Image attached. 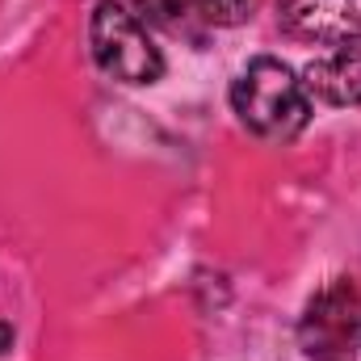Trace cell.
<instances>
[{
	"label": "cell",
	"instance_id": "6da1fadb",
	"mask_svg": "<svg viewBox=\"0 0 361 361\" xmlns=\"http://www.w3.org/2000/svg\"><path fill=\"white\" fill-rule=\"evenodd\" d=\"M231 109L235 118L269 143H290L307 130L311 122V92L307 85L281 63V59H252L235 80H231Z\"/></svg>",
	"mask_w": 361,
	"mask_h": 361
},
{
	"label": "cell",
	"instance_id": "7a4b0ae2",
	"mask_svg": "<svg viewBox=\"0 0 361 361\" xmlns=\"http://www.w3.org/2000/svg\"><path fill=\"white\" fill-rule=\"evenodd\" d=\"M89 51L92 63L118 85H156L164 76L160 47L122 0H101L89 13Z\"/></svg>",
	"mask_w": 361,
	"mask_h": 361
},
{
	"label": "cell",
	"instance_id": "3957f363",
	"mask_svg": "<svg viewBox=\"0 0 361 361\" xmlns=\"http://www.w3.org/2000/svg\"><path fill=\"white\" fill-rule=\"evenodd\" d=\"M361 341V298L357 286L336 277L328 281L298 319V345L311 361H353Z\"/></svg>",
	"mask_w": 361,
	"mask_h": 361
},
{
	"label": "cell",
	"instance_id": "277c9868",
	"mask_svg": "<svg viewBox=\"0 0 361 361\" xmlns=\"http://www.w3.org/2000/svg\"><path fill=\"white\" fill-rule=\"evenodd\" d=\"M281 25L311 42H357L361 0H281Z\"/></svg>",
	"mask_w": 361,
	"mask_h": 361
},
{
	"label": "cell",
	"instance_id": "5b68a950",
	"mask_svg": "<svg viewBox=\"0 0 361 361\" xmlns=\"http://www.w3.org/2000/svg\"><path fill=\"white\" fill-rule=\"evenodd\" d=\"M302 85L328 105H361V51H332L324 59H311Z\"/></svg>",
	"mask_w": 361,
	"mask_h": 361
},
{
	"label": "cell",
	"instance_id": "8992f818",
	"mask_svg": "<svg viewBox=\"0 0 361 361\" xmlns=\"http://www.w3.org/2000/svg\"><path fill=\"white\" fill-rule=\"evenodd\" d=\"M143 25H164V30H173V34H189V38H197L193 30H189V4L185 0H122Z\"/></svg>",
	"mask_w": 361,
	"mask_h": 361
},
{
	"label": "cell",
	"instance_id": "52a82bcc",
	"mask_svg": "<svg viewBox=\"0 0 361 361\" xmlns=\"http://www.w3.org/2000/svg\"><path fill=\"white\" fill-rule=\"evenodd\" d=\"M185 4H189L193 17H202L210 25H240L257 8V0H185Z\"/></svg>",
	"mask_w": 361,
	"mask_h": 361
},
{
	"label": "cell",
	"instance_id": "ba28073f",
	"mask_svg": "<svg viewBox=\"0 0 361 361\" xmlns=\"http://www.w3.org/2000/svg\"><path fill=\"white\" fill-rule=\"evenodd\" d=\"M4 349H13V328L0 319V353H4Z\"/></svg>",
	"mask_w": 361,
	"mask_h": 361
}]
</instances>
